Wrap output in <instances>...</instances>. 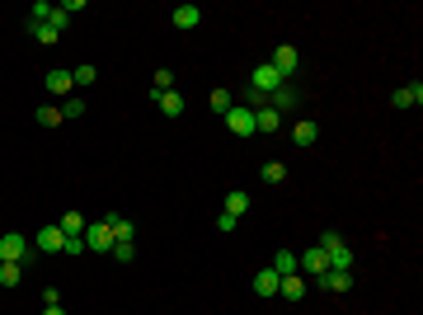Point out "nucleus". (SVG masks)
<instances>
[{"label":"nucleus","instance_id":"393cba45","mask_svg":"<svg viewBox=\"0 0 423 315\" xmlns=\"http://www.w3.org/2000/svg\"><path fill=\"white\" fill-rule=\"evenodd\" d=\"M287 179V165L282 160H264V184H282Z\"/></svg>","mask_w":423,"mask_h":315},{"label":"nucleus","instance_id":"dca6fc26","mask_svg":"<svg viewBox=\"0 0 423 315\" xmlns=\"http://www.w3.org/2000/svg\"><path fill=\"white\" fill-rule=\"evenodd\" d=\"M268 108H273V113H291V108H296V90H291V85L273 90L268 94Z\"/></svg>","mask_w":423,"mask_h":315},{"label":"nucleus","instance_id":"a211bd4d","mask_svg":"<svg viewBox=\"0 0 423 315\" xmlns=\"http://www.w3.org/2000/svg\"><path fill=\"white\" fill-rule=\"evenodd\" d=\"M273 273H278V277L301 273V263H296V254H291V250H278V254H273Z\"/></svg>","mask_w":423,"mask_h":315},{"label":"nucleus","instance_id":"7ed1b4c3","mask_svg":"<svg viewBox=\"0 0 423 315\" xmlns=\"http://www.w3.org/2000/svg\"><path fill=\"white\" fill-rule=\"evenodd\" d=\"M296 62H301V52H296L291 42H282V47H273V57H268V66H273V71H278L282 80H291V76H296Z\"/></svg>","mask_w":423,"mask_h":315},{"label":"nucleus","instance_id":"72a5a7b5","mask_svg":"<svg viewBox=\"0 0 423 315\" xmlns=\"http://www.w3.org/2000/svg\"><path fill=\"white\" fill-rule=\"evenodd\" d=\"M236 226H240V222H236V217H231V212H221V217H216V231H226V236H231Z\"/></svg>","mask_w":423,"mask_h":315},{"label":"nucleus","instance_id":"f3484780","mask_svg":"<svg viewBox=\"0 0 423 315\" xmlns=\"http://www.w3.org/2000/svg\"><path fill=\"white\" fill-rule=\"evenodd\" d=\"M282 127V113H273V108H254V132H264V137H268V132H278Z\"/></svg>","mask_w":423,"mask_h":315},{"label":"nucleus","instance_id":"c756f323","mask_svg":"<svg viewBox=\"0 0 423 315\" xmlns=\"http://www.w3.org/2000/svg\"><path fill=\"white\" fill-rule=\"evenodd\" d=\"M80 113H85V99H66V104H62V118H71V122H76Z\"/></svg>","mask_w":423,"mask_h":315},{"label":"nucleus","instance_id":"473e14b6","mask_svg":"<svg viewBox=\"0 0 423 315\" xmlns=\"http://www.w3.org/2000/svg\"><path fill=\"white\" fill-rule=\"evenodd\" d=\"M174 85V71H156V94H165Z\"/></svg>","mask_w":423,"mask_h":315},{"label":"nucleus","instance_id":"6e6552de","mask_svg":"<svg viewBox=\"0 0 423 315\" xmlns=\"http://www.w3.org/2000/svg\"><path fill=\"white\" fill-rule=\"evenodd\" d=\"M42 85H47V94H71V90H76L71 71H62V66H57V71H47V76H42Z\"/></svg>","mask_w":423,"mask_h":315},{"label":"nucleus","instance_id":"20e7f679","mask_svg":"<svg viewBox=\"0 0 423 315\" xmlns=\"http://www.w3.org/2000/svg\"><path fill=\"white\" fill-rule=\"evenodd\" d=\"M282 85H287V80L278 76V71H273V66H254V76H250V90H259V94H273V90H282Z\"/></svg>","mask_w":423,"mask_h":315},{"label":"nucleus","instance_id":"6ab92c4d","mask_svg":"<svg viewBox=\"0 0 423 315\" xmlns=\"http://www.w3.org/2000/svg\"><path fill=\"white\" fill-rule=\"evenodd\" d=\"M278 282H282V277L273 273V268H264V273L254 277V297H278Z\"/></svg>","mask_w":423,"mask_h":315},{"label":"nucleus","instance_id":"2f4dec72","mask_svg":"<svg viewBox=\"0 0 423 315\" xmlns=\"http://www.w3.org/2000/svg\"><path fill=\"white\" fill-rule=\"evenodd\" d=\"M62 254H71V259H80V254H85V236L66 240V245H62Z\"/></svg>","mask_w":423,"mask_h":315},{"label":"nucleus","instance_id":"412c9836","mask_svg":"<svg viewBox=\"0 0 423 315\" xmlns=\"http://www.w3.org/2000/svg\"><path fill=\"white\" fill-rule=\"evenodd\" d=\"M57 226H62V236H66V240H76V236H85V226H90V222H85L80 212H66Z\"/></svg>","mask_w":423,"mask_h":315},{"label":"nucleus","instance_id":"cd10ccee","mask_svg":"<svg viewBox=\"0 0 423 315\" xmlns=\"http://www.w3.org/2000/svg\"><path fill=\"white\" fill-rule=\"evenodd\" d=\"M71 80H76V85H94V80H99V71H94V66H76V71H71Z\"/></svg>","mask_w":423,"mask_h":315},{"label":"nucleus","instance_id":"c85d7f7f","mask_svg":"<svg viewBox=\"0 0 423 315\" xmlns=\"http://www.w3.org/2000/svg\"><path fill=\"white\" fill-rule=\"evenodd\" d=\"M38 122H42V127H57V122H62V108L42 104V108H38Z\"/></svg>","mask_w":423,"mask_h":315},{"label":"nucleus","instance_id":"1a4fd4ad","mask_svg":"<svg viewBox=\"0 0 423 315\" xmlns=\"http://www.w3.org/2000/svg\"><path fill=\"white\" fill-rule=\"evenodd\" d=\"M390 104H395V108H419V104H423V85L414 80V85L395 90V94H390Z\"/></svg>","mask_w":423,"mask_h":315},{"label":"nucleus","instance_id":"f704fd0d","mask_svg":"<svg viewBox=\"0 0 423 315\" xmlns=\"http://www.w3.org/2000/svg\"><path fill=\"white\" fill-rule=\"evenodd\" d=\"M42 315H66V311H62V306H47V311H42Z\"/></svg>","mask_w":423,"mask_h":315},{"label":"nucleus","instance_id":"a878e982","mask_svg":"<svg viewBox=\"0 0 423 315\" xmlns=\"http://www.w3.org/2000/svg\"><path fill=\"white\" fill-rule=\"evenodd\" d=\"M28 33H33L38 42H57V38H62V33H57L52 24H33V19H28Z\"/></svg>","mask_w":423,"mask_h":315},{"label":"nucleus","instance_id":"5701e85b","mask_svg":"<svg viewBox=\"0 0 423 315\" xmlns=\"http://www.w3.org/2000/svg\"><path fill=\"white\" fill-rule=\"evenodd\" d=\"M24 282V263H0V287H19Z\"/></svg>","mask_w":423,"mask_h":315},{"label":"nucleus","instance_id":"9b49d317","mask_svg":"<svg viewBox=\"0 0 423 315\" xmlns=\"http://www.w3.org/2000/svg\"><path fill=\"white\" fill-rule=\"evenodd\" d=\"M156 94V90H151ZM156 104H160V113H165V118H179V113H184V94L179 90H165V94H156Z\"/></svg>","mask_w":423,"mask_h":315},{"label":"nucleus","instance_id":"2eb2a0df","mask_svg":"<svg viewBox=\"0 0 423 315\" xmlns=\"http://www.w3.org/2000/svg\"><path fill=\"white\" fill-rule=\"evenodd\" d=\"M170 19H174V28H184V33H188V28H198V24H202V10H198V5H179Z\"/></svg>","mask_w":423,"mask_h":315},{"label":"nucleus","instance_id":"423d86ee","mask_svg":"<svg viewBox=\"0 0 423 315\" xmlns=\"http://www.w3.org/2000/svg\"><path fill=\"white\" fill-rule=\"evenodd\" d=\"M226 127L236 132V137H250V132H254V108L236 104V108H231V113H226Z\"/></svg>","mask_w":423,"mask_h":315},{"label":"nucleus","instance_id":"f257e3e1","mask_svg":"<svg viewBox=\"0 0 423 315\" xmlns=\"http://www.w3.org/2000/svg\"><path fill=\"white\" fill-rule=\"evenodd\" d=\"M320 250H325L330 268H339V273H353V250H348V240L339 236V231H325V236H320Z\"/></svg>","mask_w":423,"mask_h":315},{"label":"nucleus","instance_id":"ddd939ff","mask_svg":"<svg viewBox=\"0 0 423 315\" xmlns=\"http://www.w3.org/2000/svg\"><path fill=\"white\" fill-rule=\"evenodd\" d=\"M315 137H320V122H311V118L291 122V142L296 146H315Z\"/></svg>","mask_w":423,"mask_h":315},{"label":"nucleus","instance_id":"39448f33","mask_svg":"<svg viewBox=\"0 0 423 315\" xmlns=\"http://www.w3.org/2000/svg\"><path fill=\"white\" fill-rule=\"evenodd\" d=\"M85 250H113V231H108V222H90L85 226Z\"/></svg>","mask_w":423,"mask_h":315},{"label":"nucleus","instance_id":"bb28decb","mask_svg":"<svg viewBox=\"0 0 423 315\" xmlns=\"http://www.w3.org/2000/svg\"><path fill=\"white\" fill-rule=\"evenodd\" d=\"M108 254H113L118 263H132V259H137V245H132V240H118V245H113Z\"/></svg>","mask_w":423,"mask_h":315},{"label":"nucleus","instance_id":"aec40b11","mask_svg":"<svg viewBox=\"0 0 423 315\" xmlns=\"http://www.w3.org/2000/svg\"><path fill=\"white\" fill-rule=\"evenodd\" d=\"M104 222H108V231H113V245H118V240H132V236H137V226L127 222V217H113V212H108Z\"/></svg>","mask_w":423,"mask_h":315},{"label":"nucleus","instance_id":"f03ea898","mask_svg":"<svg viewBox=\"0 0 423 315\" xmlns=\"http://www.w3.org/2000/svg\"><path fill=\"white\" fill-rule=\"evenodd\" d=\"M28 250H33V245H28V240L19 236V231L0 236V263H24V259H28Z\"/></svg>","mask_w":423,"mask_h":315},{"label":"nucleus","instance_id":"f8f14e48","mask_svg":"<svg viewBox=\"0 0 423 315\" xmlns=\"http://www.w3.org/2000/svg\"><path fill=\"white\" fill-rule=\"evenodd\" d=\"M278 297H282V302H301V297H306V277H301V273L282 277V282H278Z\"/></svg>","mask_w":423,"mask_h":315},{"label":"nucleus","instance_id":"4be33fe9","mask_svg":"<svg viewBox=\"0 0 423 315\" xmlns=\"http://www.w3.org/2000/svg\"><path fill=\"white\" fill-rule=\"evenodd\" d=\"M226 212H231V217L240 222V217L250 212V193H240V188H236V193H226Z\"/></svg>","mask_w":423,"mask_h":315},{"label":"nucleus","instance_id":"b1692460","mask_svg":"<svg viewBox=\"0 0 423 315\" xmlns=\"http://www.w3.org/2000/svg\"><path fill=\"white\" fill-rule=\"evenodd\" d=\"M212 113H231V108H236V99H231V90H212Z\"/></svg>","mask_w":423,"mask_h":315},{"label":"nucleus","instance_id":"9d476101","mask_svg":"<svg viewBox=\"0 0 423 315\" xmlns=\"http://www.w3.org/2000/svg\"><path fill=\"white\" fill-rule=\"evenodd\" d=\"M296 263H301V268H306V273H325V268H330V259H325V250H320V245H311V250H301V259H296Z\"/></svg>","mask_w":423,"mask_h":315},{"label":"nucleus","instance_id":"0eeeda50","mask_svg":"<svg viewBox=\"0 0 423 315\" xmlns=\"http://www.w3.org/2000/svg\"><path fill=\"white\" fill-rule=\"evenodd\" d=\"M66 236H62V226H42L38 231V254H62Z\"/></svg>","mask_w":423,"mask_h":315},{"label":"nucleus","instance_id":"7c9ffc66","mask_svg":"<svg viewBox=\"0 0 423 315\" xmlns=\"http://www.w3.org/2000/svg\"><path fill=\"white\" fill-rule=\"evenodd\" d=\"M52 10H57V5H47V0H38V5H33V24H47V19H52Z\"/></svg>","mask_w":423,"mask_h":315},{"label":"nucleus","instance_id":"4468645a","mask_svg":"<svg viewBox=\"0 0 423 315\" xmlns=\"http://www.w3.org/2000/svg\"><path fill=\"white\" fill-rule=\"evenodd\" d=\"M320 287H325V292H348V287H353V273H339V268H325V273H320Z\"/></svg>","mask_w":423,"mask_h":315}]
</instances>
